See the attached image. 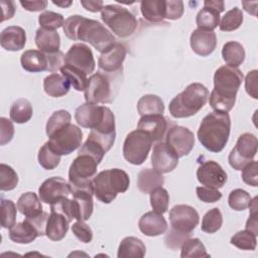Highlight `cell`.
Returning a JSON list of instances; mask_svg holds the SVG:
<instances>
[{
  "label": "cell",
  "mask_w": 258,
  "mask_h": 258,
  "mask_svg": "<svg viewBox=\"0 0 258 258\" xmlns=\"http://www.w3.org/2000/svg\"><path fill=\"white\" fill-rule=\"evenodd\" d=\"M62 29L68 38L89 42L101 53L115 43L113 33L102 23L82 15L76 14L68 17L63 22Z\"/></svg>",
  "instance_id": "1"
},
{
  "label": "cell",
  "mask_w": 258,
  "mask_h": 258,
  "mask_svg": "<svg viewBox=\"0 0 258 258\" xmlns=\"http://www.w3.org/2000/svg\"><path fill=\"white\" fill-rule=\"evenodd\" d=\"M242 81L243 74L238 68L225 64L215 72L214 90L209 97L214 111L228 113L233 109Z\"/></svg>",
  "instance_id": "2"
},
{
  "label": "cell",
  "mask_w": 258,
  "mask_h": 258,
  "mask_svg": "<svg viewBox=\"0 0 258 258\" xmlns=\"http://www.w3.org/2000/svg\"><path fill=\"white\" fill-rule=\"evenodd\" d=\"M231 119L228 113L214 111L205 116L198 130V138L209 151L221 152L228 143Z\"/></svg>",
  "instance_id": "3"
},
{
  "label": "cell",
  "mask_w": 258,
  "mask_h": 258,
  "mask_svg": "<svg viewBox=\"0 0 258 258\" xmlns=\"http://www.w3.org/2000/svg\"><path fill=\"white\" fill-rule=\"evenodd\" d=\"M209 90L201 83L189 84L169 103L168 110L173 118H187L196 115L207 103Z\"/></svg>",
  "instance_id": "4"
},
{
  "label": "cell",
  "mask_w": 258,
  "mask_h": 258,
  "mask_svg": "<svg viewBox=\"0 0 258 258\" xmlns=\"http://www.w3.org/2000/svg\"><path fill=\"white\" fill-rule=\"evenodd\" d=\"M130 184L129 175L120 168H110L96 174L93 178L94 195L104 203H112L118 194L125 192Z\"/></svg>",
  "instance_id": "5"
},
{
  "label": "cell",
  "mask_w": 258,
  "mask_h": 258,
  "mask_svg": "<svg viewBox=\"0 0 258 258\" xmlns=\"http://www.w3.org/2000/svg\"><path fill=\"white\" fill-rule=\"evenodd\" d=\"M121 73L109 74L99 71L92 75L84 91L86 102L94 104L112 103L118 93V81H120Z\"/></svg>",
  "instance_id": "6"
},
{
  "label": "cell",
  "mask_w": 258,
  "mask_h": 258,
  "mask_svg": "<svg viewBox=\"0 0 258 258\" xmlns=\"http://www.w3.org/2000/svg\"><path fill=\"white\" fill-rule=\"evenodd\" d=\"M75 119L77 123L84 128L95 129L103 133L116 132L115 116L113 112L105 106L86 102L76 109Z\"/></svg>",
  "instance_id": "7"
},
{
  "label": "cell",
  "mask_w": 258,
  "mask_h": 258,
  "mask_svg": "<svg viewBox=\"0 0 258 258\" xmlns=\"http://www.w3.org/2000/svg\"><path fill=\"white\" fill-rule=\"evenodd\" d=\"M103 22L119 37L132 35L137 28V19L127 8L117 4L105 5L101 11Z\"/></svg>",
  "instance_id": "8"
},
{
  "label": "cell",
  "mask_w": 258,
  "mask_h": 258,
  "mask_svg": "<svg viewBox=\"0 0 258 258\" xmlns=\"http://www.w3.org/2000/svg\"><path fill=\"white\" fill-rule=\"evenodd\" d=\"M152 138L143 130L136 129L127 134L123 144V156L131 164H142L151 149Z\"/></svg>",
  "instance_id": "9"
},
{
  "label": "cell",
  "mask_w": 258,
  "mask_h": 258,
  "mask_svg": "<svg viewBox=\"0 0 258 258\" xmlns=\"http://www.w3.org/2000/svg\"><path fill=\"white\" fill-rule=\"evenodd\" d=\"M258 140L252 133H243L239 136L235 147L228 156L230 165L236 170H242L244 166L250 163L257 153Z\"/></svg>",
  "instance_id": "10"
},
{
  "label": "cell",
  "mask_w": 258,
  "mask_h": 258,
  "mask_svg": "<svg viewBox=\"0 0 258 258\" xmlns=\"http://www.w3.org/2000/svg\"><path fill=\"white\" fill-rule=\"evenodd\" d=\"M83 132L74 124L56 131L47 141L49 146L59 155H69L82 145Z\"/></svg>",
  "instance_id": "11"
},
{
  "label": "cell",
  "mask_w": 258,
  "mask_h": 258,
  "mask_svg": "<svg viewBox=\"0 0 258 258\" xmlns=\"http://www.w3.org/2000/svg\"><path fill=\"white\" fill-rule=\"evenodd\" d=\"M98 162L88 154H78L70 166L69 183L71 186L84 185L93 182L97 173Z\"/></svg>",
  "instance_id": "12"
},
{
  "label": "cell",
  "mask_w": 258,
  "mask_h": 258,
  "mask_svg": "<svg viewBox=\"0 0 258 258\" xmlns=\"http://www.w3.org/2000/svg\"><path fill=\"white\" fill-rule=\"evenodd\" d=\"M169 221L172 229L190 234L198 226L200 216L191 206L176 205L169 211Z\"/></svg>",
  "instance_id": "13"
},
{
  "label": "cell",
  "mask_w": 258,
  "mask_h": 258,
  "mask_svg": "<svg viewBox=\"0 0 258 258\" xmlns=\"http://www.w3.org/2000/svg\"><path fill=\"white\" fill-rule=\"evenodd\" d=\"M165 142L175 151L178 157H183L192 150L195 146V135L186 127L172 125L165 134Z\"/></svg>",
  "instance_id": "14"
},
{
  "label": "cell",
  "mask_w": 258,
  "mask_h": 258,
  "mask_svg": "<svg viewBox=\"0 0 258 258\" xmlns=\"http://www.w3.org/2000/svg\"><path fill=\"white\" fill-rule=\"evenodd\" d=\"M66 64L75 67L87 75L95 71L96 62L91 48L84 43L73 44L64 54Z\"/></svg>",
  "instance_id": "15"
},
{
  "label": "cell",
  "mask_w": 258,
  "mask_h": 258,
  "mask_svg": "<svg viewBox=\"0 0 258 258\" xmlns=\"http://www.w3.org/2000/svg\"><path fill=\"white\" fill-rule=\"evenodd\" d=\"M178 158L175 151L165 141H157L153 146L151 164L160 173L172 171L178 164Z\"/></svg>",
  "instance_id": "16"
},
{
  "label": "cell",
  "mask_w": 258,
  "mask_h": 258,
  "mask_svg": "<svg viewBox=\"0 0 258 258\" xmlns=\"http://www.w3.org/2000/svg\"><path fill=\"white\" fill-rule=\"evenodd\" d=\"M71 194L70 183L60 176H52L45 179L38 188L41 202L49 205L58 202L60 199L68 198Z\"/></svg>",
  "instance_id": "17"
},
{
  "label": "cell",
  "mask_w": 258,
  "mask_h": 258,
  "mask_svg": "<svg viewBox=\"0 0 258 258\" xmlns=\"http://www.w3.org/2000/svg\"><path fill=\"white\" fill-rule=\"evenodd\" d=\"M197 177L200 183L205 186L220 188L227 181V173L223 167L214 160L204 161L197 170Z\"/></svg>",
  "instance_id": "18"
},
{
  "label": "cell",
  "mask_w": 258,
  "mask_h": 258,
  "mask_svg": "<svg viewBox=\"0 0 258 258\" xmlns=\"http://www.w3.org/2000/svg\"><path fill=\"white\" fill-rule=\"evenodd\" d=\"M125 57L126 47L122 43L115 42L105 52L101 53L98 60V67L102 72L116 74L122 72V64Z\"/></svg>",
  "instance_id": "19"
},
{
  "label": "cell",
  "mask_w": 258,
  "mask_h": 258,
  "mask_svg": "<svg viewBox=\"0 0 258 258\" xmlns=\"http://www.w3.org/2000/svg\"><path fill=\"white\" fill-rule=\"evenodd\" d=\"M137 128L149 134L153 141H161L169 128V122L162 114L145 115L139 119Z\"/></svg>",
  "instance_id": "20"
},
{
  "label": "cell",
  "mask_w": 258,
  "mask_h": 258,
  "mask_svg": "<svg viewBox=\"0 0 258 258\" xmlns=\"http://www.w3.org/2000/svg\"><path fill=\"white\" fill-rule=\"evenodd\" d=\"M189 42L195 53L201 56H208L217 46V36L214 31L197 28L191 32Z\"/></svg>",
  "instance_id": "21"
},
{
  "label": "cell",
  "mask_w": 258,
  "mask_h": 258,
  "mask_svg": "<svg viewBox=\"0 0 258 258\" xmlns=\"http://www.w3.org/2000/svg\"><path fill=\"white\" fill-rule=\"evenodd\" d=\"M138 227L141 233L145 236L155 237L165 233L167 230V223L163 215L152 211L142 215L139 219Z\"/></svg>",
  "instance_id": "22"
},
{
  "label": "cell",
  "mask_w": 258,
  "mask_h": 258,
  "mask_svg": "<svg viewBox=\"0 0 258 258\" xmlns=\"http://www.w3.org/2000/svg\"><path fill=\"white\" fill-rule=\"evenodd\" d=\"M26 43L25 30L16 25L4 28L0 35L1 46L9 51H17L22 49Z\"/></svg>",
  "instance_id": "23"
},
{
  "label": "cell",
  "mask_w": 258,
  "mask_h": 258,
  "mask_svg": "<svg viewBox=\"0 0 258 258\" xmlns=\"http://www.w3.org/2000/svg\"><path fill=\"white\" fill-rule=\"evenodd\" d=\"M70 221L60 213L50 212L46 223L45 236L51 241H60L67 235Z\"/></svg>",
  "instance_id": "24"
},
{
  "label": "cell",
  "mask_w": 258,
  "mask_h": 258,
  "mask_svg": "<svg viewBox=\"0 0 258 258\" xmlns=\"http://www.w3.org/2000/svg\"><path fill=\"white\" fill-rule=\"evenodd\" d=\"M35 44L43 53H53L59 50L60 37L56 30L39 27L35 33Z\"/></svg>",
  "instance_id": "25"
},
{
  "label": "cell",
  "mask_w": 258,
  "mask_h": 258,
  "mask_svg": "<svg viewBox=\"0 0 258 258\" xmlns=\"http://www.w3.org/2000/svg\"><path fill=\"white\" fill-rule=\"evenodd\" d=\"M21 67L29 73H40L47 71V57L45 53L36 49L25 50L20 57Z\"/></svg>",
  "instance_id": "26"
},
{
  "label": "cell",
  "mask_w": 258,
  "mask_h": 258,
  "mask_svg": "<svg viewBox=\"0 0 258 258\" xmlns=\"http://www.w3.org/2000/svg\"><path fill=\"white\" fill-rule=\"evenodd\" d=\"M164 177L154 168H143L137 175V187L143 194H150L157 187L162 186Z\"/></svg>",
  "instance_id": "27"
},
{
  "label": "cell",
  "mask_w": 258,
  "mask_h": 258,
  "mask_svg": "<svg viewBox=\"0 0 258 258\" xmlns=\"http://www.w3.org/2000/svg\"><path fill=\"white\" fill-rule=\"evenodd\" d=\"M38 236L36 229L27 219L15 224L9 231V239L17 244H29Z\"/></svg>",
  "instance_id": "28"
},
{
  "label": "cell",
  "mask_w": 258,
  "mask_h": 258,
  "mask_svg": "<svg viewBox=\"0 0 258 258\" xmlns=\"http://www.w3.org/2000/svg\"><path fill=\"white\" fill-rule=\"evenodd\" d=\"M40 198L33 191H27L22 194L17 201V209L26 218H33L41 214L42 205Z\"/></svg>",
  "instance_id": "29"
},
{
  "label": "cell",
  "mask_w": 258,
  "mask_h": 258,
  "mask_svg": "<svg viewBox=\"0 0 258 258\" xmlns=\"http://www.w3.org/2000/svg\"><path fill=\"white\" fill-rule=\"evenodd\" d=\"M146 247L139 238L129 236L125 237L118 247V258H142L145 256Z\"/></svg>",
  "instance_id": "30"
},
{
  "label": "cell",
  "mask_w": 258,
  "mask_h": 258,
  "mask_svg": "<svg viewBox=\"0 0 258 258\" xmlns=\"http://www.w3.org/2000/svg\"><path fill=\"white\" fill-rule=\"evenodd\" d=\"M71 85L67 79L59 74H50L43 80L44 92L53 98H59L67 95L70 91Z\"/></svg>",
  "instance_id": "31"
},
{
  "label": "cell",
  "mask_w": 258,
  "mask_h": 258,
  "mask_svg": "<svg viewBox=\"0 0 258 258\" xmlns=\"http://www.w3.org/2000/svg\"><path fill=\"white\" fill-rule=\"evenodd\" d=\"M143 17L149 22H161L165 18L164 0H143L140 2Z\"/></svg>",
  "instance_id": "32"
},
{
  "label": "cell",
  "mask_w": 258,
  "mask_h": 258,
  "mask_svg": "<svg viewBox=\"0 0 258 258\" xmlns=\"http://www.w3.org/2000/svg\"><path fill=\"white\" fill-rule=\"evenodd\" d=\"M222 56L228 66L238 68L245 60V49L238 41H228L223 45Z\"/></svg>",
  "instance_id": "33"
},
{
  "label": "cell",
  "mask_w": 258,
  "mask_h": 258,
  "mask_svg": "<svg viewBox=\"0 0 258 258\" xmlns=\"http://www.w3.org/2000/svg\"><path fill=\"white\" fill-rule=\"evenodd\" d=\"M137 112L142 117L145 115L162 114L164 112V104L157 95H144L137 102Z\"/></svg>",
  "instance_id": "34"
},
{
  "label": "cell",
  "mask_w": 258,
  "mask_h": 258,
  "mask_svg": "<svg viewBox=\"0 0 258 258\" xmlns=\"http://www.w3.org/2000/svg\"><path fill=\"white\" fill-rule=\"evenodd\" d=\"M33 114V109L30 102L27 99H18L11 105L10 119L18 124L28 122Z\"/></svg>",
  "instance_id": "35"
},
{
  "label": "cell",
  "mask_w": 258,
  "mask_h": 258,
  "mask_svg": "<svg viewBox=\"0 0 258 258\" xmlns=\"http://www.w3.org/2000/svg\"><path fill=\"white\" fill-rule=\"evenodd\" d=\"M60 73L61 75L67 79V81L70 83L71 86H73V88L79 92L85 91L88 85V78H87V74H85L83 71L69 66V64H64L61 69H60Z\"/></svg>",
  "instance_id": "36"
},
{
  "label": "cell",
  "mask_w": 258,
  "mask_h": 258,
  "mask_svg": "<svg viewBox=\"0 0 258 258\" xmlns=\"http://www.w3.org/2000/svg\"><path fill=\"white\" fill-rule=\"evenodd\" d=\"M196 23L199 29L214 31L220 24V13L212 8L204 7L197 14Z\"/></svg>",
  "instance_id": "37"
},
{
  "label": "cell",
  "mask_w": 258,
  "mask_h": 258,
  "mask_svg": "<svg viewBox=\"0 0 258 258\" xmlns=\"http://www.w3.org/2000/svg\"><path fill=\"white\" fill-rule=\"evenodd\" d=\"M181 258H201L210 257L203 242L199 238H188L180 246Z\"/></svg>",
  "instance_id": "38"
},
{
  "label": "cell",
  "mask_w": 258,
  "mask_h": 258,
  "mask_svg": "<svg viewBox=\"0 0 258 258\" xmlns=\"http://www.w3.org/2000/svg\"><path fill=\"white\" fill-rule=\"evenodd\" d=\"M72 116L67 110H57L51 114L45 125V132L48 137L54 134L56 131L71 124Z\"/></svg>",
  "instance_id": "39"
},
{
  "label": "cell",
  "mask_w": 258,
  "mask_h": 258,
  "mask_svg": "<svg viewBox=\"0 0 258 258\" xmlns=\"http://www.w3.org/2000/svg\"><path fill=\"white\" fill-rule=\"evenodd\" d=\"M60 156L57 154L48 144V142H45L41 148L38 151L37 159L40 166H42L46 170L54 169L60 162Z\"/></svg>",
  "instance_id": "40"
},
{
  "label": "cell",
  "mask_w": 258,
  "mask_h": 258,
  "mask_svg": "<svg viewBox=\"0 0 258 258\" xmlns=\"http://www.w3.org/2000/svg\"><path fill=\"white\" fill-rule=\"evenodd\" d=\"M243 11L238 7H234L231 10L227 11L226 14L223 16L219 24L220 30L226 32L234 31L241 26V24L243 23Z\"/></svg>",
  "instance_id": "41"
},
{
  "label": "cell",
  "mask_w": 258,
  "mask_h": 258,
  "mask_svg": "<svg viewBox=\"0 0 258 258\" xmlns=\"http://www.w3.org/2000/svg\"><path fill=\"white\" fill-rule=\"evenodd\" d=\"M223 225V216L218 208L211 209L203 218L201 229L208 234L216 233L221 229Z\"/></svg>",
  "instance_id": "42"
},
{
  "label": "cell",
  "mask_w": 258,
  "mask_h": 258,
  "mask_svg": "<svg viewBox=\"0 0 258 258\" xmlns=\"http://www.w3.org/2000/svg\"><path fill=\"white\" fill-rule=\"evenodd\" d=\"M230 243L241 250L253 251L256 248L257 235L245 229L243 231H239L236 234H234V236H232L230 240Z\"/></svg>",
  "instance_id": "43"
},
{
  "label": "cell",
  "mask_w": 258,
  "mask_h": 258,
  "mask_svg": "<svg viewBox=\"0 0 258 258\" xmlns=\"http://www.w3.org/2000/svg\"><path fill=\"white\" fill-rule=\"evenodd\" d=\"M150 205L154 212L163 215L168 210L169 194L162 186L155 188L150 192Z\"/></svg>",
  "instance_id": "44"
},
{
  "label": "cell",
  "mask_w": 258,
  "mask_h": 258,
  "mask_svg": "<svg viewBox=\"0 0 258 258\" xmlns=\"http://www.w3.org/2000/svg\"><path fill=\"white\" fill-rule=\"evenodd\" d=\"M18 184V175L16 171L5 163L0 164V189L8 191L14 189Z\"/></svg>",
  "instance_id": "45"
},
{
  "label": "cell",
  "mask_w": 258,
  "mask_h": 258,
  "mask_svg": "<svg viewBox=\"0 0 258 258\" xmlns=\"http://www.w3.org/2000/svg\"><path fill=\"white\" fill-rule=\"evenodd\" d=\"M252 198L250 194L242 188L233 189L228 198V203L234 211H244L249 208Z\"/></svg>",
  "instance_id": "46"
},
{
  "label": "cell",
  "mask_w": 258,
  "mask_h": 258,
  "mask_svg": "<svg viewBox=\"0 0 258 258\" xmlns=\"http://www.w3.org/2000/svg\"><path fill=\"white\" fill-rule=\"evenodd\" d=\"M16 206L11 200L1 198V226L4 229H11L16 222Z\"/></svg>",
  "instance_id": "47"
},
{
  "label": "cell",
  "mask_w": 258,
  "mask_h": 258,
  "mask_svg": "<svg viewBox=\"0 0 258 258\" xmlns=\"http://www.w3.org/2000/svg\"><path fill=\"white\" fill-rule=\"evenodd\" d=\"M64 19L60 13H56L53 11H44L38 16V23L40 27L55 30L63 25Z\"/></svg>",
  "instance_id": "48"
},
{
  "label": "cell",
  "mask_w": 258,
  "mask_h": 258,
  "mask_svg": "<svg viewBox=\"0 0 258 258\" xmlns=\"http://www.w3.org/2000/svg\"><path fill=\"white\" fill-rule=\"evenodd\" d=\"M241 177L245 183L251 186H258V163L252 160L246 166L242 168Z\"/></svg>",
  "instance_id": "49"
},
{
  "label": "cell",
  "mask_w": 258,
  "mask_h": 258,
  "mask_svg": "<svg viewBox=\"0 0 258 258\" xmlns=\"http://www.w3.org/2000/svg\"><path fill=\"white\" fill-rule=\"evenodd\" d=\"M72 232L74 235L83 243H90L93 240V231L87 225L84 223V221H77L72 226Z\"/></svg>",
  "instance_id": "50"
},
{
  "label": "cell",
  "mask_w": 258,
  "mask_h": 258,
  "mask_svg": "<svg viewBox=\"0 0 258 258\" xmlns=\"http://www.w3.org/2000/svg\"><path fill=\"white\" fill-rule=\"evenodd\" d=\"M190 236V234H187V233H181V232H178L174 229H170L169 232L166 234L165 238H164V242H165V245L166 247L172 249V250H175L177 248H179L182 243L188 239Z\"/></svg>",
  "instance_id": "51"
},
{
  "label": "cell",
  "mask_w": 258,
  "mask_h": 258,
  "mask_svg": "<svg viewBox=\"0 0 258 258\" xmlns=\"http://www.w3.org/2000/svg\"><path fill=\"white\" fill-rule=\"evenodd\" d=\"M198 198L204 203H216L222 199V192L218 188L209 186H198L196 188Z\"/></svg>",
  "instance_id": "52"
},
{
  "label": "cell",
  "mask_w": 258,
  "mask_h": 258,
  "mask_svg": "<svg viewBox=\"0 0 258 258\" xmlns=\"http://www.w3.org/2000/svg\"><path fill=\"white\" fill-rule=\"evenodd\" d=\"M184 11L183 2L180 0L165 1V18L169 20L179 19Z\"/></svg>",
  "instance_id": "53"
},
{
  "label": "cell",
  "mask_w": 258,
  "mask_h": 258,
  "mask_svg": "<svg viewBox=\"0 0 258 258\" xmlns=\"http://www.w3.org/2000/svg\"><path fill=\"white\" fill-rule=\"evenodd\" d=\"M14 136L13 123L5 117L0 118V145L9 143Z\"/></svg>",
  "instance_id": "54"
},
{
  "label": "cell",
  "mask_w": 258,
  "mask_h": 258,
  "mask_svg": "<svg viewBox=\"0 0 258 258\" xmlns=\"http://www.w3.org/2000/svg\"><path fill=\"white\" fill-rule=\"evenodd\" d=\"M45 55L47 57V63H48L47 71L52 74H54L58 70L60 71V69L66 64L64 54L60 50L53 53H45Z\"/></svg>",
  "instance_id": "55"
},
{
  "label": "cell",
  "mask_w": 258,
  "mask_h": 258,
  "mask_svg": "<svg viewBox=\"0 0 258 258\" xmlns=\"http://www.w3.org/2000/svg\"><path fill=\"white\" fill-rule=\"evenodd\" d=\"M257 70L249 72L245 79V89L247 94L253 99H258L257 95Z\"/></svg>",
  "instance_id": "56"
},
{
  "label": "cell",
  "mask_w": 258,
  "mask_h": 258,
  "mask_svg": "<svg viewBox=\"0 0 258 258\" xmlns=\"http://www.w3.org/2000/svg\"><path fill=\"white\" fill-rule=\"evenodd\" d=\"M48 217L49 216L47 213L42 212L41 214H39L36 217L26 218V219L33 225V227L36 229L38 235L43 236V235H45V229H46V223H47Z\"/></svg>",
  "instance_id": "57"
},
{
  "label": "cell",
  "mask_w": 258,
  "mask_h": 258,
  "mask_svg": "<svg viewBox=\"0 0 258 258\" xmlns=\"http://www.w3.org/2000/svg\"><path fill=\"white\" fill-rule=\"evenodd\" d=\"M21 6L30 12H38L42 11L46 8L47 6V1L45 0H34V1H26V0H21L20 1Z\"/></svg>",
  "instance_id": "58"
},
{
  "label": "cell",
  "mask_w": 258,
  "mask_h": 258,
  "mask_svg": "<svg viewBox=\"0 0 258 258\" xmlns=\"http://www.w3.org/2000/svg\"><path fill=\"white\" fill-rule=\"evenodd\" d=\"M1 7H2V18L1 21H5L7 19H10L13 17L15 13V6L12 1H1Z\"/></svg>",
  "instance_id": "59"
},
{
  "label": "cell",
  "mask_w": 258,
  "mask_h": 258,
  "mask_svg": "<svg viewBox=\"0 0 258 258\" xmlns=\"http://www.w3.org/2000/svg\"><path fill=\"white\" fill-rule=\"evenodd\" d=\"M81 4L83 5V7L90 11V12H99V11H102L103 7H104V3L103 1H92V0H89V1H81Z\"/></svg>",
  "instance_id": "60"
},
{
  "label": "cell",
  "mask_w": 258,
  "mask_h": 258,
  "mask_svg": "<svg viewBox=\"0 0 258 258\" xmlns=\"http://www.w3.org/2000/svg\"><path fill=\"white\" fill-rule=\"evenodd\" d=\"M204 7L212 8L219 13L223 12L225 10V3L223 1H216V0H206L204 2Z\"/></svg>",
  "instance_id": "61"
},
{
  "label": "cell",
  "mask_w": 258,
  "mask_h": 258,
  "mask_svg": "<svg viewBox=\"0 0 258 258\" xmlns=\"http://www.w3.org/2000/svg\"><path fill=\"white\" fill-rule=\"evenodd\" d=\"M52 3L61 8H68L70 5H72L73 2L72 1H52Z\"/></svg>",
  "instance_id": "62"
}]
</instances>
